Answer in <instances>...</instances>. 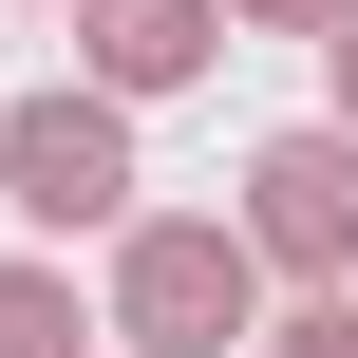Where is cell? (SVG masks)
<instances>
[{"label": "cell", "instance_id": "6da1fadb", "mask_svg": "<svg viewBox=\"0 0 358 358\" xmlns=\"http://www.w3.org/2000/svg\"><path fill=\"white\" fill-rule=\"evenodd\" d=\"M264 283H283V264H264L245 208H132L94 302H113L132 358H227V340H264Z\"/></svg>", "mask_w": 358, "mask_h": 358}, {"label": "cell", "instance_id": "7a4b0ae2", "mask_svg": "<svg viewBox=\"0 0 358 358\" xmlns=\"http://www.w3.org/2000/svg\"><path fill=\"white\" fill-rule=\"evenodd\" d=\"M0 208L38 245H76V227L113 245L132 227V94H94V76L76 94H0Z\"/></svg>", "mask_w": 358, "mask_h": 358}, {"label": "cell", "instance_id": "3957f363", "mask_svg": "<svg viewBox=\"0 0 358 358\" xmlns=\"http://www.w3.org/2000/svg\"><path fill=\"white\" fill-rule=\"evenodd\" d=\"M245 227H264V264H283V283H358V113L264 132V151H245Z\"/></svg>", "mask_w": 358, "mask_h": 358}, {"label": "cell", "instance_id": "277c9868", "mask_svg": "<svg viewBox=\"0 0 358 358\" xmlns=\"http://www.w3.org/2000/svg\"><path fill=\"white\" fill-rule=\"evenodd\" d=\"M208 57H227V0H76V76H94V94H132V113H151V94H189Z\"/></svg>", "mask_w": 358, "mask_h": 358}, {"label": "cell", "instance_id": "5b68a950", "mask_svg": "<svg viewBox=\"0 0 358 358\" xmlns=\"http://www.w3.org/2000/svg\"><path fill=\"white\" fill-rule=\"evenodd\" d=\"M113 340V302H76L57 264H0V358H94Z\"/></svg>", "mask_w": 358, "mask_h": 358}, {"label": "cell", "instance_id": "8992f818", "mask_svg": "<svg viewBox=\"0 0 358 358\" xmlns=\"http://www.w3.org/2000/svg\"><path fill=\"white\" fill-rule=\"evenodd\" d=\"M264 358H358V302H340V283H302V302L264 321Z\"/></svg>", "mask_w": 358, "mask_h": 358}, {"label": "cell", "instance_id": "52a82bcc", "mask_svg": "<svg viewBox=\"0 0 358 358\" xmlns=\"http://www.w3.org/2000/svg\"><path fill=\"white\" fill-rule=\"evenodd\" d=\"M227 19H245V38H340L358 0H227Z\"/></svg>", "mask_w": 358, "mask_h": 358}, {"label": "cell", "instance_id": "ba28073f", "mask_svg": "<svg viewBox=\"0 0 358 358\" xmlns=\"http://www.w3.org/2000/svg\"><path fill=\"white\" fill-rule=\"evenodd\" d=\"M321 76H340V113H358V19H340V38H321Z\"/></svg>", "mask_w": 358, "mask_h": 358}]
</instances>
